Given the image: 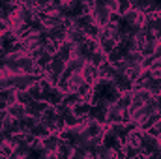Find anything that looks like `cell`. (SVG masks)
<instances>
[{"label": "cell", "instance_id": "cell-1", "mask_svg": "<svg viewBox=\"0 0 161 159\" xmlns=\"http://www.w3.org/2000/svg\"><path fill=\"white\" fill-rule=\"evenodd\" d=\"M92 15H94L96 25L105 26V25H109V15H111V9H109V8H105L103 4L96 2V8L92 9Z\"/></svg>", "mask_w": 161, "mask_h": 159}, {"label": "cell", "instance_id": "cell-2", "mask_svg": "<svg viewBox=\"0 0 161 159\" xmlns=\"http://www.w3.org/2000/svg\"><path fill=\"white\" fill-rule=\"evenodd\" d=\"M80 73H82V80H86V82H90V84H94L96 80L99 79V71H97V66H94L92 62H86V64L82 66Z\"/></svg>", "mask_w": 161, "mask_h": 159}, {"label": "cell", "instance_id": "cell-3", "mask_svg": "<svg viewBox=\"0 0 161 159\" xmlns=\"http://www.w3.org/2000/svg\"><path fill=\"white\" fill-rule=\"evenodd\" d=\"M60 135L58 133H49L47 137H43L41 139V146H43V150H49V152H56L58 150V146H60Z\"/></svg>", "mask_w": 161, "mask_h": 159}, {"label": "cell", "instance_id": "cell-4", "mask_svg": "<svg viewBox=\"0 0 161 159\" xmlns=\"http://www.w3.org/2000/svg\"><path fill=\"white\" fill-rule=\"evenodd\" d=\"M73 49H75V43H71V41H62L60 43V47H58V51H56V54L64 60V62H69L71 58H73Z\"/></svg>", "mask_w": 161, "mask_h": 159}, {"label": "cell", "instance_id": "cell-5", "mask_svg": "<svg viewBox=\"0 0 161 159\" xmlns=\"http://www.w3.org/2000/svg\"><path fill=\"white\" fill-rule=\"evenodd\" d=\"M92 107H94V105H92L88 99H80L77 105H73V107H71V111H73V114H75L77 118H84V116H90Z\"/></svg>", "mask_w": 161, "mask_h": 159}, {"label": "cell", "instance_id": "cell-6", "mask_svg": "<svg viewBox=\"0 0 161 159\" xmlns=\"http://www.w3.org/2000/svg\"><path fill=\"white\" fill-rule=\"evenodd\" d=\"M36 9H38V8H26V6H21V4H19L15 15L19 17V21H23V23H30V21L36 17Z\"/></svg>", "mask_w": 161, "mask_h": 159}, {"label": "cell", "instance_id": "cell-7", "mask_svg": "<svg viewBox=\"0 0 161 159\" xmlns=\"http://www.w3.org/2000/svg\"><path fill=\"white\" fill-rule=\"evenodd\" d=\"M73 150H75V144H71V142H68V140H60V146H58V150H56V157H73Z\"/></svg>", "mask_w": 161, "mask_h": 159}, {"label": "cell", "instance_id": "cell-8", "mask_svg": "<svg viewBox=\"0 0 161 159\" xmlns=\"http://www.w3.org/2000/svg\"><path fill=\"white\" fill-rule=\"evenodd\" d=\"M97 41H99V49H101L105 54H109L111 51H114V49H116V45H118L116 40H113L111 36H99Z\"/></svg>", "mask_w": 161, "mask_h": 159}, {"label": "cell", "instance_id": "cell-9", "mask_svg": "<svg viewBox=\"0 0 161 159\" xmlns=\"http://www.w3.org/2000/svg\"><path fill=\"white\" fill-rule=\"evenodd\" d=\"M8 114H11L13 118H23V116L26 114V105H23V103L15 101V103L8 105Z\"/></svg>", "mask_w": 161, "mask_h": 159}, {"label": "cell", "instance_id": "cell-10", "mask_svg": "<svg viewBox=\"0 0 161 159\" xmlns=\"http://www.w3.org/2000/svg\"><path fill=\"white\" fill-rule=\"evenodd\" d=\"M68 41H71V43H75V45H80V43H86L88 38L84 36L82 30H79V28H71V30H68Z\"/></svg>", "mask_w": 161, "mask_h": 159}, {"label": "cell", "instance_id": "cell-11", "mask_svg": "<svg viewBox=\"0 0 161 159\" xmlns=\"http://www.w3.org/2000/svg\"><path fill=\"white\" fill-rule=\"evenodd\" d=\"M114 86H116L120 92H131V90H133V80L127 79L125 75H118V77L114 79Z\"/></svg>", "mask_w": 161, "mask_h": 159}, {"label": "cell", "instance_id": "cell-12", "mask_svg": "<svg viewBox=\"0 0 161 159\" xmlns=\"http://www.w3.org/2000/svg\"><path fill=\"white\" fill-rule=\"evenodd\" d=\"M158 120H161V112L154 111V112H150L146 118H144L142 122H141V123H139V127H141L142 131H148V129H150V127H152V125L158 122Z\"/></svg>", "mask_w": 161, "mask_h": 159}, {"label": "cell", "instance_id": "cell-13", "mask_svg": "<svg viewBox=\"0 0 161 159\" xmlns=\"http://www.w3.org/2000/svg\"><path fill=\"white\" fill-rule=\"evenodd\" d=\"M107 122L109 123H116V122H122V109H118L114 103L107 109Z\"/></svg>", "mask_w": 161, "mask_h": 159}, {"label": "cell", "instance_id": "cell-14", "mask_svg": "<svg viewBox=\"0 0 161 159\" xmlns=\"http://www.w3.org/2000/svg\"><path fill=\"white\" fill-rule=\"evenodd\" d=\"M80 99H82V97L79 96V92L69 90V92H66V94H64V101H62V103H64L66 107H73V105H77V103H79Z\"/></svg>", "mask_w": 161, "mask_h": 159}, {"label": "cell", "instance_id": "cell-15", "mask_svg": "<svg viewBox=\"0 0 161 159\" xmlns=\"http://www.w3.org/2000/svg\"><path fill=\"white\" fill-rule=\"evenodd\" d=\"M142 69H144V68H142L141 64H133V66H127V69H125V77H127V79H131L133 82H135V80L141 77Z\"/></svg>", "mask_w": 161, "mask_h": 159}, {"label": "cell", "instance_id": "cell-16", "mask_svg": "<svg viewBox=\"0 0 161 159\" xmlns=\"http://www.w3.org/2000/svg\"><path fill=\"white\" fill-rule=\"evenodd\" d=\"M82 32H84L86 38H90V40H97V36H99V32H101V26L96 25V23H92V25H86V26L82 28Z\"/></svg>", "mask_w": 161, "mask_h": 159}, {"label": "cell", "instance_id": "cell-17", "mask_svg": "<svg viewBox=\"0 0 161 159\" xmlns=\"http://www.w3.org/2000/svg\"><path fill=\"white\" fill-rule=\"evenodd\" d=\"M131 103H133V99H131V92H122L120 96H118V99H116V103H114V105H116L118 109L124 111V109H127Z\"/></svg>", "mask_w": 161, "mask_h": 159}, {"label": "cell", "instance_id": "cell-18", "mask_svg": "<svg viewBox=\"0 0 161 159\" xmlns=\"http://www.w3.org/2000/svg\"><path fill=\"white\" fill-rule=\"evenodd\" d=\"M30 133H32L34 137H38V139H43V137H47V135L51 133V129H49L43 122H38V123L30 129Z\"/></svg>", "mask_w": 161, "mask_h": 159}, {"label": "cell", "instance_id": "cell-19", "mask_svg": "<svg viewBox=\"0 0 161 159\" xmlns=\"http://www.w3.org/2000/svg\"><path fill=\"white\" fill-rule=\"evenodd\" d=\"M105 60H107V54H105L101 49H97L96 52H92V54H90V58H88V62H92V64H94V66H97V68H99Z\"/></svg>", "mask_w": 161, "mask_h": 159}, {"label": "cell", "instance_id": "cell-20", "mask_svg": "<svg viewBox=\"0 0 161 159\" xmlns=\"http://www.w3.org/2000/svg\"><path fill=\"white\" fill-rule=\"evenodd\" d=\"M77 92H79V96L82 97V99H88L90 94H92V84L86 82V80H82V82L79 84V88H77Z\"/></svg>", "mask_w": 161, "mask_h": 159}, {"label": "cell", "instance_id": "cell-21", "mask_svg": "<svg viewBox=\"0 0 161 159\" xmlns=\"http://www.w3.org/2000/svg\"><path fill=\"white\" fill-rule=\"evenodd\" d=\"M51 60H53V54H51V52H47V51H45V52H43V54H40V56H38V58H36V64H38V66H40L41 69H45V68H47V66H49V64H51Z\"/></svg>", "mask_w": 161, "mask_h": 159}, {"label": "cell", "instance_id": "cell-22", "mask_svg": "<svg viewBox=\"0 0 161 159\" xmlns=\"http://www.w3.org/2000/svg\"><path fill=\"white\" fill-rule=\"evenodd\" d=\"M69 90H75L77 92V88H79V84L82 82V73L80 71H73V75L69 77Z\"/></svg>", "mask_w": 161, "mask_h": 159}, {"label": "cell", "instance_id": "cell-23", "mask_svg": "<svg viewBox=\"0 0 161 159\" xmlns=\"http://www.w3.org/2000/svg\"><path fill=\"white\" fill-rule=\"evenodd\" d=\"M28 94L34 97V99H41V94H43V90H41V84L36 80V82H32L30 86H28Z\"/></svg>", "mask_w": 161, "mask_h": 159}, {"label": "cell", "instance_id": "cell-24", "mask_svg": "<svg viewBox=\"0 0 161 159\" xmlns=\"http://www.w3.org/2000/svg\"><path fill=\"white\" fill-rule=\"evenodd\" d=\"M17 101L23 105H28L30 101H34V97L28 94V90H21V92H17Z\"/></svg>", "mask_w": 161, "mask_h": 159}, {"label": "cell", "instance_id": "cell-25", "mask_svg": "<svg viewBox=\"0 0 161 159\" xmlns=\"http://www.w3.org/2000/svg\"><path fill=\"white\" fill-rule=\"evenodd\" d=\"M58 47H60V43H58V41H54V40H47V43H45V51H47V52H51V54H56Z\"/></svg>", "mask_w": 161, "mask_h": 159}, {"label": "cell", "instance_id": "cell-26", "mask_svg": "<svg viewBox=\"0 0 161 159\" xmlns=\"http://www.w3.org/2000/svg\"><path fill=\"white\" fill-rule=\"evenodd\" d=\"M146 133H150L152 137H161V120H158V122H156L148 131H146Z\"/></svg>", "mask_w": 161, "mask_h": 159}, {"label": "cell", "instance_id": "cell-27", "mask_svg": "<svg viewBox=\"0 0 161 159\" xmlns=\"http://www.w3.org/2000/svg\"><path fill=\"white\" fill-rule=\"evenodd\" d=\"M156 60H158V58H156L154 54H150V56H142V62H141V66H142L144 69H148V68H150V66H152Z\"/></svg>", "mask_w": 161, "mask_h": 159}, {"label": "cell", "instance_id": "cell-28", "mask_svg": "<svg viewBox=\"0 0 161 159\" xmlns=\"http://www.w3.org/2000/svg\"><path fill=\"white\" fill-rule=\"evenodd\" d=\"M127 9H131V4H129V0H120V2H118V9H116V11H118L120 15H124Z\"/></svg>", "mask_w": 161, "mask_h": 159}, {"label": "cell", "instance_id": "cell-29", "mask_svg": "<svg viewBox=\"0 0 161 159\" xmlns=\"http://www.w3.org/2000/svg\"><path fill=\"white\" fill-rule=\"evenodd\" d=\"M56 129H58V133L62 131V129H66V120L62 114H58V118H56Z\"/></svg>", "mask_w": 161, "mask_h": 159}, {"label": "cell", "instance_id": "cell-30", "mask_svg": "<svg viewBox=\"0 0 161 159\" xmlns=\"http://www.w3.org/2000/svg\"><path fill=\"white\" fill-rule=\"evenodd\" d=\"M19 4L26 8H36V0H19Z\"/></svg>", "mask_w": 161, "mask_h": 159}, {"label": "cell", "instance_id": "cell-31", "mask_svg": "<svg viewBox=\"0 0 161 159\" xmlns=\"http://www.w3.org/2000/svg\"><path fill=\"white\" fill-rule=\"evenodd\" d=\"M49 2H51V0H36V8H40V9H45V8L49 6Z\"/></svg>", "mask_w": 161, "mask_h": 159}, {"label": "cell", "instance_id": "cell-32", "mask_svg": "<svg viewBox=\"0 0 161 159\" xmlns=\"http://www.w3.org/2000/svg\"><path fill=\"white\" fill-rule=\"evenodd\" d=\"M6 56H8V51H6V47H2V45H0V64L6 60Z\"/></svg>", "mask_w": 161, "mask_h": 159}, {"label": "cell", "instance_id": "cell-33", "mask_svg": "<svg viewBox=\"0 0 161 159\" xmlns=\"http://www.w3.org/2000/svg\"><path fill=\"white\" fill-rule=\"evenodd\" d=\"M8 99H0V111H8Z\"/></svg>", "mask_w": 161, "mask_h": 159}, {"label": "cell", "instance_id": "cell-34", "mask_svg": "<svg viewBox=\"0 0 161 159\" xmlns=\"http://www.w3.org/2000/svg\"><path fill=\"white\" fill-rule=\"evenodd\" d=\"M6 30H8V21H2V19H0V34L6 32Z\"/></svg>", "mask_w": 161, "mask_h": 159}, {"label": "cell", "instance_id": "cell-35", "mask_svg": "<svg viewBox=\"0 0 161 159\" xmlns=\"http://www.w3.org/2000/svg\"><path fill=\"white\" fill-rule=\"evenodd\" d=\"M139 2H141V0H129V4H131V8H137V6H139Z\"/></svg>", "mask_w": 161, "mask_h": 159}, {"label": "cell", "instance_id": "cell-36", "mask_svg": "<svg viewBox=\"0 0 161 159\" xmlns=\"http://www.w3.org/2000/svg\"><path fill=\"white\" fill-rule=\"evenodd\" d=\"M9 2H15V4H19V0H9Z\"/></svg>", "mask_w": 161, "mask_h": 159}, {"label": "cell", "instance_id": "cell-37", "mask_svg": "<svg viewBox=\"0 0 161 159\" xmlns=\"http://www.w3.org/2000/svg\"><path fill=\"white\" fill-rule=\"evenodd\" d=\"M0 6H2V2H0Z\"/></svg>", "mask_w": 161, "mask_h": 159}, {"label": "cell", "instance_id": "cell-38", "mask_svg": "<svg viewBox=\"0 0 161 159\" xmlns=\"http://www.w3.org/2000/svg\"><path fill=\"white\" fill-rule=\"evenodd\" d=\"M118 2H120V0H118Z\"/></svg>", "mask_w": 161, "mask_h": 159}]
</instances>
